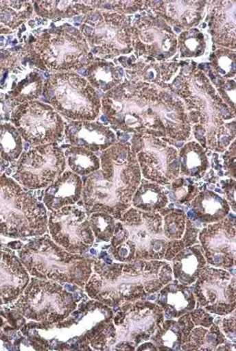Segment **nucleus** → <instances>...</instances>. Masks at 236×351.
Here are the masks:
<instances>
[{"label": "nucleus", "mask_w": 236, "mask_h": 351, "mask_svg": "<svg viewBox=\"0 0 236 351\" xmlns=\"http://www.w3.org/2000/svg\"><path fill=\"white\" fill-rule=\"evenodd\" d=\"M23 49L33 67L55 73L80 71L95 60L80 30L70 23L34 32Z\"/></svg>", "instance_id": "nucleus-5"}, {"label": "nucleus", "mask_w": 236, "mask_h": 351, "mask_svg": "<svg viewBox=\"0 0 236 351\" xmlns=\"http://www.w3.org/2000/svg\"><path fill=\"white\" fill-rule=\"evenodd\" d=\"M167 186L171 190L169 191V200L177 201L182 204L190 203L200 193L191 178L182 177V176Z\"/></svg>", "instance_id": "nucleus-44"}, {"label": "nucleus", "mask_w": 236, "mask_h": 351, "mask_svg": "<svg viewBox=\"0 0 236 351\" xmlns=\"http://www.w3.org/2000/svg\"><path fill=\"white\" fill-rule=\"evenodd\" d=\"M135 350L137 351H156L158 348H156V346L153 344L152 342H147L144 343V344H140L139 347L135 348Z\"/></svg>", "instance_id": "nucleus-54"}, {"label": "nucleus", "mask_w": 236, "mask_h": 351, "mask_svg": "<svg viewBox=\"0 0 236 351\" xmlns=\"http://www.w3.org/2000/svg\"><path fill=\"white\" fill-rule=\"evenodd\" d=\"M155 302L163 310L164 317L179 318L196 308L195 295L189 286L174 279L158 291Z\"/></svg>", "instance_id": "nucleus-26"}, {"label": "nucleus", "mask_w": 236, "mask_h": 351, "mask_svg": "<svg viewBox=\"0 0 236 351\" xmlns=\"http://www.w3.org/2000/svg\"><path fill=\"white\" fill-rule=\"evenodd\" d=\"M233 315L228 316V317L221 318V330L224 334L225 337L231 342L235 343L236 341V317L235 310L232 313Z\"/></svg>", "instance_id": "nucleus-51"}, {"label": "nucleus", "mask_w": 236, "mask_h": 351, "mask_svg": "<svg viewBox=\"0 0 236 351\" xmlns=\"http://www.w3.org/2000/svg\"><path fill=\"white\" fill-rule=\"evenodd\" d=\"M64 139L68 145L83 147L97 156L115 145L117 135L100 121H74L65 123Z\"/></svg>", "instance_id": "nucleus-21"}, {"label": "nucleus", "mask_w": 236, "mask_h": 351, "mask_svg": "<svg viewBox=\"0 0 236 351\" xmlns=\"http://www.w3.org/2000/svg\"><path fill=\"white\" fill-rule=\"evenodd\" d=\"M236 56L235 50L218 47L209 56L206 75L215 88L219 87L227 80L235 79Z\"/></svg>", "instance_id": "nucleus-35"}, {"label": "nucleus", "mask_w": 236, "mask_h": 351, "mask_svg": "<svg viewBox=\"0 0 236 351\" xmlns=\"http://www.w3.org/2000/svg\"><path fill=\"white\" fill-rule=\"evenodd\" d=\"M172 269L167 261L134 260L129 263H106L95 260L93 272L84 287L92 300L113 308L126 302L145 300L172 281Z\"/></svg>", "instance_id": "nucleus-4"}, {"label": "nucleus", "mask_w": 236, "mask_h": 351, "mask_svg": "<svg viewBox=\"0 0 236 351\" xmlns=\"http://www.w3.org/2000/svg\"><path fill=\"white\" fill-rule=\"evenodd\" d=\"M208 1H145V10L180 30L196 28L206 16Z\"/></svg>", "instance_id": "nucleus-20"}, {"label": "nucleus", "mask_w": 236, "mask_h": 351, "mask_svg": "<svg viewBox=\"0 0 236 351\" xmlns=\"http://www.w3.org/2000/svg\"><path fill=\"white\" fill-rule=\"evenodd\" d=\"M34 12L38 17L58 21L62 19L77 17L93 12L94 9L87 4V1H32Z\"/></svg>", "instance_id": "nucleus-34"}, {"label": "nucleus", "mask_w": 236, "mask_h": 351, "mask_svg": "<svg viewBox=\"0 0 236 351\" xmlns=\"http://www.w3.org/2000/svg\"><path fill=\"white\" fill-rule=\"evenodd\" d=\"M18 256L29 275L62 285L73 284L84 288L97 260L91 255L71 254L58 245L49 235L31 239L19 250Z\"/></svg>", "instance_id": "nucleus-6"}, {"label": "nucleus", "mask_w": 236, "mask_h": 351, "mask_svg": "<svg viewBox=\"0 0 236 351\" xmlns=\"http://www.w3.org/2000/svg\"><path fill=\"white\" fill-rule=\"evenodd\" d=\"M123 67L128 81L143 82L163 88L179 73L182 63L156 62L147 58H137L134 55L121 56L114 60Z\"/></svg>", "instance_id": "nucleus-22"}, {"label": "nucleus", "mask_w": 236, "mask_h": 351, "mask_svg": "<svg viewBox=\"0 0 236 351\" xmlns=\"http://www.w3.org/2000/svg\"><path fill=\"white\" fill-rule=\"evenodd\" d=\"M198 219L206 225L221 221L231 211L229 203L214 191L204 190L190 202Z\"/></svg>", "instance_id": "nucleus-31"}, {"label": "nucleus", "mask_w": 236, "mask_h": 351, "mask_svg": "<svg viewBox=\"0 0 236 351\" xmlns=\"http://www.w3.org/2000/svg\"><path fill=\"white\" fill-rule=\"evenodd\" d=\"M169 191L163 185L142 179L132 198V206L144 212L158 213L169 204Z\"/></svg>", "instance_id": "nucleus-33"}, {"label": "nucleus", "mask_w": 236, "mask_h": 351, "mask_svg": "<svg viewBox=\"0 0 236 351\" xmlns=\"http://www.w3.org/2000/svg\"><path fill=\"white\" fill-rule=\"evenodd\" d=\"M88 221L95 241L97 243H110L115 230V218L107 213L95 212L89 215Z\"/></svg>", "instance_id": "nucleus-43"}, {"label": "nucleus", "mask_w": 236, "mask_h": 351, "mask_svg": "<svg viewBox=\"0 0 236 351\" xmlns=\"http://www.w3.org/2000/svg\"><path fill=\"white\" fill-rule=\"evenodd\" d=\"M205 23L212 42L219 47H236V2L208 1Z\"/></svg>", "instance_id": "nucleus-23"}, {"label": "nucleus", "mask_w": 236, "mask_h": 351, "mask_svg": "<svg viewBox=\"0 0 236 351\" xmlns=\"http://www.w3.org/2000/svg\"><path fill=\"white\" fill-rule=\"evenodd\" d=\"M42 97L69 121H95L102 114L97 90L75 71L50 74L45 80Z\"/></svg>", "instance_id": "nucleus-8"}, {"label": "nucleus", "mask_w": 236, "mask_h": 351, "mask_svg": "<svg viewBox=\"0 0 236 351\" xmlns=\"http://www.w3.org/2000/svg\"><path fill=\"white\" fill-rule=\"evenodd\" d=\"M108 252L105 251H102L100 252L99 255H98V259L102 260L103 258L107 256Z\"/></svg>", "instance_id": "nucleus-57"}, {"label": "nucleus", "mask_w": 236, "mask_h": 351, "mask_svg": "<svg viewBox=\"0 0 236 351\" xmlns=\"http://www.w3.org/2000/svg\"><path fill=\"white\" fill-rule=\"evenodd\" d=\"M12 179L28 190L49 187L65 171L64 153L58 143L33 146L12 165Z\"/></svg>", "instance_id": "nucleus-12"}, {"label": "nucleus", "mask_w": 236, "mask_h": 351, "mask_svg": "<svg viewBox=\"0 0 236 351\" xmlns=\"http://www.w3.org/2000/svg\"><path fill=\"white\" fill-rule=\"evenodd\" d=\"M116 344V328L113 320L102 329L99 333L95 335L94 339L89 342L92 350H113Z\"/></svg>", "instance_id": "nucleus-46"}, {"label": "nucleus", "mask_w": 236, "mask_h": 351, "mask_svg": "<svg viewBox=\"0 0 236 351\" xmlns=\"http://www.w3.org/2000/svg\"><path fill=\"white\" fill-rule=\"evenodd\" d=\"M185 248L184 241L181 239H177V241H169L168 247L164 254L163 259L167 262H171L172 258L175 256L180 251Z\"/></svg>", "instance_id": "nucleus-53"}, {"label": "nucleus", "mask_w": 236, "mask_h": 351, "mask_svg": "<svg viewBox=\"0 0 236 351\" xmlns=\"http://www.w3.org/2000/svg\"><path fill=\"white\" fill-rule=\"evenodd\" d=\"M164 89L184 103L196 142L205 150L224 153L235 140V114L222 101L204 71L182 63Z\"/></svg>", "instance_id": "nucleus-2"}, {"label": "nucleus", "mask_w": 236, "mask_h": 351, "mask_svg": "<svg viewBox=\"0 0 236 351\" xmlns=\"http://www.w3.org/2000/svg\"><path fill=\"white\" fill-rule=\"evenodd\" d=\"M8 246L10 247L12 250H20L22 249L23 244L22 241H12V243H10L8 244Z\"/></svg>", "instance_id": "nucleus-55"}, {"label": "nucleus", "mask_w": 236, "mask_h": 351, "mask_svg": "<svg viewBox=\"0 0 236 351\" xmlns=\"http://www.w3.org/2000/svg\"><path fill=\"white\" fill-rule=\"evenodd\" d=\"M158 350H181L182 333L178 322L167 319L150 337Z\"/></svg>", "instance_id": "nucleus-40"}, {"label": "nucleus", "mask_w": 236, "mask_h": 351, "mask_svg": "<svg viewBox=\"0 0 236 351\" xmlns=\"http://www.w3.org/2000/svg\"><path fill=\"white\" fill-rule=\"evenodd\" d=\"M83 186L80 176L66 169L54 182L45 189L43 204L49 212L73 206L82 199Z\"/></svg>", "instance_id": "nucleus-25"}, {"label": "nucleus", "mask_w": 236, "mask_h": 351, "mask_svg": "<svg viewBox=\"0 0 236 351\" xmlns=\"http://www.w3.org/2000/svg\"><path fill=\"white\" fill-rule=\"evenodd\" d=\"M9 166L10 163H8V162L4 161L3 159L0 158V174H3L5 170H6Z\"/></svg>", "instance_id": "nucleus-56"}, {"label": "nucleus", "mask_w": 236, "mask_h": 351, "mask_svg": "<svg viewBox=\"0 0 236 351\" xmlns=\"http://www.w3.org/2000/svg\"><path fill=\"white\" fill-rule=\"evenodd\" d=\"M202 228V222H200V220L192 221V220L187 217L185 233L182 238L185 247L193 246L200 243L198 241V234H200Z\"/></svg>", "instance_id": "nucleus-48"}, {"label": "nucleus", "mask_w": 236, "mask_h": 351, "mask_svg": "<svg viewBox=\"0 0 236 351\" xmlns=\"http://www.w3.org/2000/svg\"><path fill=\"white\" fill-rule=\"evenodd\" d=\"M188 313H189L195 326H202L209 328L213 324V316H211V313L206 312L205 309H201V307L193 309Z\"/></svg>", "instance_id": "nucleus-50"}, {"label": "nucleus", "mask_w": 236, "mask_h": 351, "mask_svg": "<svg viewBox=\"0 0 236 351\" xmlns=\"http://www.w3.org/2000/svg\"><path fill=\"white\" fill-rule=\"evenodd\" d=\"M47 230L55 243L73 254L84 255L95 243L88 217L78 206H68L47 213Z\"/></svg>", "instance_id": "nucleus-17"}, {"label": "nucleus", "mask_w": 236, "mask_h": 351, "mask_svg": "<svg viewBox=\"0 0 236 351\" xmlns=\"http://www.w3.org/2000/svg\"><path fill=\"white\" fill-rule=\"evenodd\" d=\"M224 159V176L235 179V140L233 141L229 148L222 156Z\"/></svg>", "instance_id": "nucleus-49"}, {"label": "nucleus", "mask_w": 236, "mask_h": 351, "mask_svg": "<svg viewBox=\"0 0 236 351\" xmlns=\"http://www.w3.org/2000/svg\"><path fill=\"white\" fill-rule=\"evenodd\" d=\"M6 174H0V234L25 239L46 234L47 209L31 190Z\"/></svg>", "instance_id": "nucleus-7"}, {"label": "nucleus", "mask_w": 236, "mask_h": 351, "mask_svg": "<svg viewBox=\"0 0 236 351\" xmlns=\"http://www.w3.org/2000/svg\"><path fill=\"white\" fill-rule=\"evenodd\" d=\"M235 217L231 213L221 221L200 230L198 241L209 265L228 270L235 267Z\"/></svg>", "instance_id": "nucleus-19"}, {"label": "nucleus", "mask_w": 236, "mask_h": 351, "mask_svg": "<svg viewBox=\"0 0 236 351\" xmlns=\"http://www.w3.org/2000/svg\"><path fill=\"white\" fill-rule=\"evenodd\" d=\"M130 143L143 179L167 186L180 177L178 150L164 138L134 134Z\"/></svg>", "instance_id": "nucleus-14"}, {"label": "nucleus", "mask_w": 236, "mask_h": 351, "mask_svg": "<svg viewBox=\"0 0 236 351\" xmlns=\"http://www.w3.org/2000/svg\"><path fill=\"white\" fill-rule=\"evenodd\" d=\"M10 308L28 320L51 326L67 318L77 309V302L62 284L33 276Z\"/></svg>", "instance_id": "nucleus-10"}, {"label": "nucleus", "mask_w": 236, "mask_h": 351, "mask_svg": "<svg viewBox=\"0 0 236 351\" xmlns=\"http://www.w3.org/2000/svg\"><path fill=\"white\" fill-rule=\"evenodd\" d=\"M209 36L198 28L182 31L177 36V51L180 58H198L203 57L209 49Z\"/></svg>", "instance_id": "nucleus-37"}, {"label": "nucleus", "mask_w": 236, "mask_h": 351, "mask_svg": "<svg viewBox=\"0 0 236 351\" xmlns=\"http://www.w3.org/2000/svg\"><path fill=\"white\" fill-rule=\"evenodd\" d=\"M23 152V139L14 125L0 123V158L8 163H15Z\"/></svg>", "instance_id": "nucleus-39"}, {"label": "nucleus", "mask_w": 236, "mask_h": 351, "mask_svg": "<svg viewBox=\"0 0 236 351\" xmlns=\"http://www.w3.org/2000/svg\"><path fill=\"white\" fill-rule=\"evenodd\" d=\"M180 176L196 180L206 175L209 169V156L205 149L196 141H189L178 152Z\"/></svg>", "instance_id": "nucleus-32"}, {"label": "nucleus", "mask_w": 236, "mask_h": 351, "mask_svg": "<svg viewBox=\"0 0 236 351\" xmlns=\"http://www.w3.org/2000/svg\"><path fill=\"white\" fill-rule=\"evenodd\" d=\"M30 279L20 258L12 252L0 251V306L16 302Z\"/></svg>", "instance_id": "nucleus-24"}, {"label": "nucleus", "mask_w": 236, "mask_h": 351, "mask_svg": "<svg viewBox=\"0 0 236 351\" xmlns=\"http://www.w3.org/2000/svg\"><path fill=\"white\" fill-rule=\"evenodd\" d=\"M132 47L137 58L167 62L177 53V34L165 21L143 12L132 19Z\"/></svg>", "instance_id": "nucleus-15"}, {"label": "nucleus", "mask_w": 236, "mask_h": 351, "mask_svg": "<svg viewBox=\"0 0 236 351\" xmlns=\"http://www.w3.org/2000/svg\"><path fill=\"white\" fill-rule=\"evenodd\" d=\"M44 84L45 80L40 73L25 71L21 78L16 77L12 80L10 91L5 95V100L12 109L21 104L36 101L42 97Z\"/></svg>", "instance_id": "nucleus-29"}, {"label": "nucleus", "mask_w": 236, "mask_h": 351, "mask_svg": "<svg viewBox=\"0 0 236 351\" xmlns=\"http://www.w3.org/2000/svg\"><path fill=\"white\" fill-rule=\"evenodd\" d=\"M84 78L95 89L107 93L120 85L124 81L126 73L123 67L110 60L95 58V60L84 69Z\"/></svg>", "instance_id": "nucleus-28"}, {"label": "nucleus", "mask_w": 236, "mask_h": 351, "mask_svg": "<svg viewBox=\"0 0 236 351\" xmlns=\"http://www.w3.org/2000/svg\"><path fill=\"white\" fill-rule=\"evenodd\" d=\"M171 262L172 276L185 286H191L200 276L201 269L206 265L200 244L185 247L172 258Z\"/></svg>", "instance_id": "nucleus-27"}, {"label": "nucleus", "mask_w": 236, "mask_h": 351, "mask_svg": "<svg viewBox=\"0 0 236 351\" xmlns=\"http://www.w3.org/2000/svg\"><path fill=\"white\" fill-rule=\"evenodd\" d=\"M120 221L124 236L135 245L134 260H163L169 241L164 235L160 213L130 207Z\"/></svg>", "instance_id": "nucleus-16"}, {"label": "nucleus", "mask_w": 236, "mask_h": 351, "mask_svg": "<svg viewBox=\"0 0 236 351\" xmlns=\"http://www.w3.org/2000/svg\"><path fill=\"white\" fill-rule=\"evenodd\" d=\"M87 4L94 10H107L120 13V14L130 15L137 12H143L145 10V1H87Z\"/></svg>", "instance_id": "nucleus-45"}, {"label": "nucleus", "mask_w": 236, "mask_h": 351, "mask_svg": "<svg viewBox=\"0 0 236 351\" xmlns=\"http://www.w3.org/2000/svg\"><path fill=\"white\" fill-rule=\"evenodd\" d=\"M65 148L66 164L69 169L80 177H87L100 169L99 156L83 147L70 145H62Z\"/></svg>", "instance_id": "nucleus-36"}, {"label": "nucleus", "mask_w": 236, "mask_h": 351, "mask_svg": "<svg viewBox=\"0 0 236 351\" xmlns=\"http://www.w3.org/2000/svg\"><path fill=\"white\" fill-rule=\"evenodd\" d=\"M222 187L224 189V193L226 200L230 204L231 208L235 212L236 199H235V180H222Z\"/></svg>", "instance_id": "nucleus-52"}, {"label": "nucleus", "mask_w": 236, "mask_h": 351, "mask_svg": "<svg viewBox=\"0 0 236 351\" xmlns=\"http://www.w3.org/2000/svg\"><path fill=\"white\" fill-rule=\"evenodd\" d=\"M235 79H232L227 80V81L224 82V84H222L219 87L216 88L217 92H218V94L220 97H221L222 101L229 106L231 110H232L235 114Z\"/></svg>", "instance_id": "nucleus-47"}, {"label": "nucleus", "mask_w": 236, "mask_h": 351, "mask_svg": "<svg viewBox=\"0 0 236 351\" xmlns=\"http://www.w3.org/2000/svg\"><path fill=\"white\" fill-rule=\"evenodd\" d=\"M198 307L219 316H227L235 310V276L226 269L206 265L191 285Z\"/></svg>", "instance_id": "nucleus-18"}, {"label": "nucleus", "mask_w": 236, "mask_h": 351, "mask_svg": "<svg viewBox=\"0 0 236 351\" xmlns=\"http://www.w3.org/2000/svg\"><path fill=\"white\" fill-rule=\"evenodd\" d=\"M235 343L225 337L219 324H212L209 328L193 327L187 340L182 343V350H235Z\"/></svg>", "instance_id": "nucleus-30"}, {"label": "nucleus", "mask_w": 236, "mask_h": 351, "mask_svg": "<svg viewBox=\"0 0 236 351\" xmlns=\"http://www.w3.org/2000/svg\"><path fill=\"white\" fill-rule=\"evenodd\" d=\"M99 158L100 169L83 180V207L88 215L103 212L120 220L142 180L139 162L128 142H117Z\"/></svg>", "instance_id": "nucleus-3"}, {"label": "nucleus", "mask_w": 236, "mask_h": 351, "mask_svg": "<svg viewBox=\"0 0 236 351\" xmlns=\"http://www.w3.org/2000/svg\"><path fill=\"white\" fill-rule=\"evenodd\" d=\"M164 318L163 310L150 300L123 303L113 318L116 328L113 350H135L143 342L150 340Z\"/></svg>", "instance_id": "nucleus-11"}, {"label": "nucleus", "mask_w": 236, "mask_h": 351, "mask_svg": "<svg viewBox=\"0 0 236 351\" xmlns=\"http://www.w3.org/2000/svg\"><path fill=\"white\" fill-rule=\"evenodd\" d=\"M102 112L111 129L127 134H145L176 142H185L192 134L182 101L147 82L124 80L103 95Z\"/></svg>", "instance_id": "nucleus-1"}, {"label": "nucleus", "mask_w": 236, "mask_h": 351, "mask_svg": "<svg viewBox=\"0 0 236 351\" xmlns=\"http://www.w3.org/2000/svg\"><path fill=\"white\" fill-rule=\"evenodd\" d=\"M131 20L120 13L94 10L83 16L79 30L95 58L114 60L132 53Z\"/></svg>", "instance_id": "nucleus-9"}, {"label": "nucleus", "mask_w": 236, "mask_h": 351, "mask_svg": "<svg viewBox=\"0 0 236 351\" xmlns=\"http://www.w3.org/2000/svg\"><path fill=\"white\" fill-rule=\"evenodd\" d=\"M33 12L32 1H0V23L10 31L23 25Z\"/></svg>", "instance_id": "nucleus-38"}, {"label": "nucleus", "mask_w": 236, "mask_h": 351, "mask_svg": "<svg viewBox=\"0 0 236 351\" xmlns=\"http://www.w3.org/2000/svg\"><path fill=\"white\" fill-rule=\"evenodd\" d=\"M10 121L30 145L58 143L64 139V119L51 106L41 101L16 106L10 114Z\"/></svg>", "instance_id": "nucleus-13"}, {"label": "nucleus", "mask_w": 236, "mask_h": 351, "mask_svg": "<svg viewBox=\"0 0 236 351\" xmlns=\"http://www.w3.org/2000/svg\"><path fill=\"white\" fill-rule=\"evenodd\" d=\"M158 213L163 217V232L169 241H177L184 236L187 215L181 209L176 208L174 204H168Z\"/></svg>", "instance_id": "nucleus-41"}, {"label": "nucleus", "mask_w": 236, "mask_h": 351, "mask_svg": "<svg viewBox=\"0 0 236 351\" xmlns=\"http://www.w3.org/2000/svg\"><path fill=\"white\" fill-rule=\"evenodd\" d=\"M25 60V52L23 46L9 49H0V89H6L5 79L10 73L21 70V64Z\"/></svg>", "instance_id": "nucleus-42"}]
</instances>
